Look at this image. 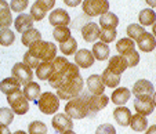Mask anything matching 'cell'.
I'll list each match as a JSON object with an SVG mask.
<instances>
[{
	"label": "cell",
	"instance_id": "obj_52",
	"mask_svg": "<svg viewBox=\"0 0 156 134\" xmlns=\"http://www.w3.org/2000/svg\"><path fill=\"white\" fill-rule=\"evenodd\" d=\"M12 134H27V133H25L24 130H17L15 133H12Z\"/></svg>",
	"mask_w": 156,
	"mask_h": 134
},
{
	"label": "cell",
	"instance_id": "obj_13",
	"mask_svg": "<svg viewBox=\"0 0 156 134\" xmlns=\"http://www.w3.org/2000/svg\"><path fill=\"white\" fill-rule=\"evenodd\" d=\"M94 55L91 51H88L87 48H80L75 53V64L79 68H90L94 64Z\"/></svg>",
	"mask_w": 156,
	"mask_h": 134
},
{
	"label": "cell",
	"instance_id": "obj_7",
	"mask_svg": "<svg viewBox=\"0 0 156 134\" xmlns=\"http://www.w3.org/2000/svg\"><path fill=\"white\" fill-rule=\"evenodd\" d=\"M7 102L12 109V112L17 113V115H25L29 111V101L25 98L24 93L21 90L7 95Z\"/></svg>",
	"mask_w": 156,
	"mask_h": 134
},
{
	"label": "cell",
	"instance_id": "obj_6",
	"mask_svg": "<svg viewBox=\"0 0 156 134\" xmlns=\"http://www.w3.org/2000/svg\"><path fill=\"white\" fill-rule=\"evenodd\" d=\"M83 12L88 17H101L109 11L108 0H83L82 2Z\"/></svg>",
	"mask_w": 156,
	"mask_h": 134
},
{
	"label": "cell",
	"instance_id": "obj_34",
	"mask_svg": "<svg viewBox=\"0 0 156 134\" xmlns=\"http://www.w3.org/2000/svg\"><path fill=\"white\" fill-rule=\"evenodd\" d=\"M53 36L58 43H64V42H66L72 35H71V29H69L68 26H55L54 28Z\"/></svg>",
	"mask_w": 156,
	"mask_h": 134
},
{
	"label": "cell",
	"instance_id": "obj_50",
	"mask_svg": "<svg viewBox=\"0 0 156 134\" xmlns=\"http://www.w3.org/2000/svg\"><path fill=\"white\" fill-rule=\"evenodd\" d=\"M152 35L155 36V39H156V22L152 25Z\"/></svg>",
	"mask_w": 156,
	"mask_h": 134
},
{
	"label": "cell",
	"instance_id": "obj_51",
	"mask_svg": "<svg viewBox=\"0 0 156 134\" xmlns=\"http://www.w3.org/2000/svg\"><path fill=\"white\" fill-rule=\"evenodd\" d=\"M152 100H153V105L156 107V93H153L152 94Z\"/></svg>",
	"mask_w": 156,
	"mask_h": 134
},
{
	"label": "cell",
	"instance_id": "obj_54",
	"mask_svg": "<svg viewBox=\"0 0 156 134\" xmlns=\"http://www.w3.org/2000/svg\"><path fill=\"white\" fill-rule=\"evenodd\" d=\"M32 134H33V133H32Z\"/></svg>",
	"mask_w": 156,
	"mask_h": 134
},
{
	"label": "cell",
	"instance_id": "obj_44",
	"mask_svg": "<svg viewBox=\"0 0 156 134\" xmlns=\"http://www.w3.org/2000/svg\"><path fill=\"white\" fill-rule=\"evenodd\" d=\"M46 14H47V12H44L41 9H39L35 3H33V6L30 7V15H32V18L35 21H41V19L46 17Z\"/></svg>",
	"mask_w": 156,
	"mask_h": 134
},
{
	"label": "cell",
	"instance_id": "obj_3",
	"mask_svg": "<svg viewBox=\"0 0 156 134\" xmlns=\"http://www.w3.org/2000/svg\"><path fill=\"white\" fill-rule=\"evenodd\" d=\"M65 112L71 119H84L86 116H88L90 111H88V105L84 94L69 100L65 105Z\"/></svg>",
	"mask_w": 156,
	"mask_h": 134
},
{
	"label": "cell",
	"instance_id": "obj_16",
	"mask_svg": "<svg viewBox=\"0 0 156 134\" xmlns=\"http://www.w3.org/2000/svg\"><path fill=\"white\" fill-rule=\"evenodd\" d=\"M12 24L11 9L6 0H0V29L10 28Z\"/></svg>",
	"mask_w": 156,
	"mask_h": 134
},
{
	"label": "cell",
	"instance_id": "obj_15",
	"mask_svg": "<svg viewBox=\"0 0 156 134\" xmlns=\"http://www.w3.org/2000/svg\"><path fill=\"white\" fill-rule=\"evenodd\" d=\"M100 26L95 22H88L82 28V36L83 39L88 43H94L97 39H100Z\"/></svg>",
	"mask_w": 156,
	"mask_h": 134
},
{
	"label": "cell",
	"instance_id": "obj_41",
	"mask_svg": "<svg viewBox=\"0 0 156 134\" xmlns=\"http://www.w3.org/2000/svg\"><path fill=\"white\" fill-rule=\"evenodd\" d=\"M28 7V0H11L10 9L14 12H22Z\"/></svg>",
	"mask_w": 156,
	"mask_h": 134
},
{
	"label": "cell",
	"instance_id": "obj_17",
	"mask_svg": "<svg viewBox=\"0 0 156 134\" xmlns=\"http://www.w3.org/2000/svg\"><path fill=\"white\" fill-rule=\"evenodd\" d=\"M33 21H35V19L32 18L30 14L22 12V14H20L17 18H15L14 26H15V29H17V32L24 33V32H27V30H29L33 28Z\"/></svg>",
	"mask_w": 156,
	"mask_h": 134
},
{
	"label": "cell",
	"instance_id": "obj_28",
	"mask_svg": "<svg viewBox=\"0 0 156 134\" xmlns=\"http://www.w3.org/2000/svg\"><path fill=\"white\" fill-rule=\"evenodd\" d=\"M116 50H118L119 55H126V54L136 50V43L130 37H123L116 43Z\"/></svg>",
	"mask_w": 156,
	"mask_h": 134
},
{
	"label": "cell",
	"instance_id": "obj_9",
	"mask_svg": "<svg viewBox=\"0 0 156 134\" xmlns=\"http://www.w3.org/2000/svg\"><path fill=\"white\" fill-rule=\"evenodd\" d=\"M84 97H86V101H87L88 111L90 112H98V111L104 109L109 102V97L105 95L104 93L102 94H91V95H88L87 93H84Z\"/></svg>",
	"mask_w": 156,
	"mask_h": 134
},
{
	"label": "cell",
	"instance_id": "obj_20",
	"mask_svg": "<svg viewBox=\"0 0 156 134\" xmlns=\"http://www.w3.org/2000/svg\"><path fill=\"white\" fill-rule=\"evenodd\" d=\"M87 90L91 94H102L105 91V84L100 75H91L87 79Z\"/></svg>",
	"mask_w": 156,
	"mask_h": 134
},
{
	"label": "cell",
	"instance_id": "obj_11",
	"mask_svg": "<svg viewBox=\"0 0 156 134\" xmlns=\"http://www.w3.org/2000/svg\"><path fill=\"white\" fill-rule=\"evenodd\" d=\"M134 108H136L137 112L144 115V116L151 115L155 109L152 95H137L136 100H134Z\"/></svg>",
	"mask_w": 156,
	"mask_h": 134
},
{
	"label": "cell",
	"instance_id": "obj_43",
	"mask_svg": "<svg viewBox=\"0 0 156 134\" xmlns=\"http://www.w3.org/2000/svg\"><path fill=\"white\" fill-rule=\"evenodd\" d=\"M35 4L41 9L44 12H48L50 10H53V7L55 6V0H36Z\"/></svg>",
	"mask_w": 156,
	"mask_h": 134
},
{
	"label": "cell",
	"instance_id": "obj_24",
	"mask_svg": "<svg viewBox=\"0 0 156 134\" xmlns=\"http://www.w3.org/2000/svg\"><path fill=\"white\" fill-rule=\"evenodd\" d=\"M119 25V18L115 12H105L100 17V26L101 29H116Z\"/></svg>",
	"mask_w": 156,
	"mask_h": 134
},
{
	"label": "cell",
	"instance_id": "obj_8",
	"mask_svg": "<svg viewBox=\"0 0 156 134\" xmlns=\"http://www.w3.org/2000/svg\"><path fill=\"white\" fill-rule=\"evenodd\" d=\"M11 72H12V76L15 79H18L20 83L24 84V86L27 83H29V82H32L33 79V71L24 62H17L12 66Z\"/></svg>",
	"mask_w": 156,
	"mask_h": 134
},
{
	"label": "cell",
	"instance_id": "obj_21",
	"mask_svg": "<svg viewBox=\"0 0 156 134\" xmlns=\"http://www.w3.org/2000/svg\"><path fill=\"white\" fill-rule=\"evenodd\" d=\"M131 112H130L129 108L123 107V105H120V107H118L115 111H113V118H115L116 123H118L119 126H122V127H126V126L130 125V119H131Z\"/></svg>",
	"mask_w": 156,
	"mask_h": 134
},
{
	"label": "cell",
	"instance_id": "obj_10",
	"mask_svg": "<svg viewBox=\"0 0 156 134\" xmlns=\"http://www.w3.org/2000/svg\"><path fill=\"white\" fill-rule=\"evenodd\" d=\"M51 125L58 134H64L69 130H73V122L66 113H55V116L51 120Z\"/></svg>",
	"mask_w": 156,
	"mask_h": 134
},
{
	"label": "cell",
	"instance_id": "obj_4",
	"mask_svg": "<svg viewBox=\"0 0 156 134\" xmlns=\"http://www.w3.org/2000/svg\"><path fill=\"white\" fill-rule=\"evenodd\" d=\"M83 84H84L83 78L80 75H77L76 78L72 79L69 83H66L65 86H62L61 89L57 90V95H58L59 100H66V101H69V100L77 97V95L83 91Z\"/></svg>",
	"mask_w": 156,
	"mask_h": 134
},
{
	"label": "cell",
	"instance_id": "obj_26",
	"mask_svg": "<svg viewBox=\"0 0 156 134\" xmlns=\"http://www.w3.org/2000/svg\"><path fill=\"white\" fill-rule=\"evenodd\" d=\"M93 55L98 61H105L109 57V46L104 42H97L93 46Z\"/></svg>",
	"mask_w": 156,
	"mask_h": 134
},
{
	"label": "cell",
	"instance_id": "obj_5",
	"mask_svg": "<svg viewBox=\"0 0 156 134\" xmlns=\"http://www.w3.org/2000/svg\"><path fill=\"white\" fill-rule=\"evenodd\" d=\"M40 112L46 113V115H53V113L58 112L59 109V98L58 95H55L51 91H44L40 94V97L36 101Z\"/></svg>",
	"mask_w": 156,
	"mask_h": 134
},
{
	"label": "cell",
	"instance_id": "obj_31",
	"mask_svg": "<svg viewBox=\"0 0 156 134\" xmlns=\"http://www.w3.org/2000/svg\"><path fill=\"white\" fill-rule=\"evenodd\" d=\"M37 40H41V33L37 29H35V28L27 30V32H24L21 35V42H22L24 46H27V47H29L32 43L37 42Z\"/></svg>",
	"mask_w": 156,
	"mask_h": 134
},
{
	"label": "cell",
	"instance_id": "obj_49",
	"mask_svg": "<svg viewBox=\"0 0 156 134\" xmlns=\"http://www.w3.org/2000/svg\"><path fill=\"white\" fill-rule=\"evenodd\" d=\"M148 4H149L151 7H153V9H156V0H145Z\"/></svg>",
	"mask_w": 156,
	"mask_h": 134
},
{
	"label": "cell",
	"instance_id": "obj_32",
	"mask_svg": "<svg viewBox=\"0 0 156 134\" xmlns=\"http://www.w3.org/2000/svg\"><path fill=\"white\" fill-rule=\"evenodd\" d=\"M141 26H149L156 22V12L152 9H144L138 15Z\"/></svg>",
	"mask_w": 156,
	"mask_h": 134
},
{
	"label": "cell",
	"instance_id": "obj_53",
	"mask_svg": "<svg viewBox=\"0 0 156 134\" xmlns=\"http://www.w3.org/2000/svg\"><path fill=\"white\" fill-rule=\"evenodd\" d=\"M64 134H76V133H75L73 130H69V131H66V133H64Z\"/></svg>",
	"mask_w": 156,
	"mask_h": 134
},
{
	"label": "cell",
	"instance_id": "obj_36",
	"mask_svg": "<svg viewBox=\"0 0 156 134\" xmlns=\"http://www.w3.org/2000/svg\"><path fill=\"white\" fill-rule=\"evenodd\" d=\"M28 131H29V134H47V126L40 120H35V122L29 123Z\"/></svg>",
	"mask_w": 156,
	"mask_h": 134
},
{
	"label": "cell",
	"instance_id": "obj_1",
	"mask_svg": "<svg viewBox=\"0 0 156 134\" xmlns=\"http://www.w3.org/2000/svg\"><path fill=\"white\" fill-rule=\"evenodd\" d=\"M53 66L54 71L50 79H48V83L55 90L61 89L62 86H65L72 79L76 78L77 75H80L79 66L76 64H71L68 58H65V57H55L53 60Z\"/></svg>",
	"mask_w": 156,
	"mask_h": 134
},
{
	"label": "cell",
	"instance_id": "obj_47",
	"mask_svg": "<svg viewBox=\"0 0 156 134\" xmlns=\"http://www.w3.org/2000/svg\"><path fill=\"white\" fill-rule=\"evenodd\" d=\"M0 134H11L10 133V130H9V126L2 125V123H0Z\"/></svg>",
	"mask_w": 156,
	"mask_h": 134
},
{
	"label": "cell",
	"instance_id": "obj_14",
	"mask_svg": "<svg viewBox=\"0 0 156 134\" xmlns=\"http://www.w3.org/2000/svg\"><path fill=\"white\" fill-rule=\"evenodd\" d=\"M137 46H138V48L141 51H144V53H151V51H153L156 47L155 36L149 32H144L138 39H137Z\"/></svg>",
	"mask_w": 156,
	"mask_h": 134
},
{
	"label": "cell",
	"instance_id": "obj_45",
	"mask_svg": "<svg viewBox=\"0 0 156 134\" xmlns=\"http://www.w3.org/2000/svg\"><path fill=\"white\" fill-rule=\"evenodd\" d=\"M95 134H116V129L112 125L105 123V125L98 126L97 130H95Z\"/></svg>",
	"mask_w": 156,
	"mask_h": 134
},
{
	"label": "cell",
	"instance_id": "obj_37",
	"mask_svg": "<svg viewBox=\"0 0 156 134\" xmlns=\"http://www.w3.org/2000/svg\"><path fill=\"white\" fill-rule=\"evenodd\" d=\"M14 120V112L11 108H0V123L2 125H11Z\"/></svg>",
	"mask_w": 156,
	"mask_h": 134
},
{
	"label": "cell",
	"instance_id": "obj_25",
	"mask_svg": "<svg viewBox=\"0 0 156 134\" xmlns=\"http://www.w3.org/2000/svg\"><path fill=\"white\" fill-rule=\"evenodd\" d=\"M22 93H24L25 98H27L28 101L36 102L41 94V89H40V86H39V83H36V82H29V83L25 84Z\"/></svg>",
	"mask_w": 156,
	"mask_h": 134
},
{
	"label": "cell",
	"instance_id": "obj_19",
	"mask_svg": "<svg viewBox=\"0 0 156 134\" xmlns=\"http://www.w3.org/2000/svg\"><path fill=\"white\" fill-rule=\"evenodd\" d=\"M127 68H129V66H127V61H126V58L122 55L111 57V60H109V62H108V69L116 75H122Z\"/></svg>",
	"mask_w": 156,
	"mask_h": 134
},
{
	"label": "cell",
	"instance_id": "obj_40",
	"mask_svg": "<svg viewBox=\"0 0 156 134\" xmlns=\"http://www.w3.org/2000/svg\"><path fill=\"white\" fill-rule=\"evenodd\" d=\"M126 58L127 61V66H130V68H134V66H137L140 64V54L137 53L136 50L131 51V53L126 54V55H122Z\"/></svg>",
	"mask_w": 156,
	"mask_h": 134
},
{
	"label": "cell",
	"instance_id": "obj_2",
	"mask_svg": "<svg viewBox=\"0 0 156 134\" xmlns=\"http://www.w3.org/2000/svg\"><path fill=\"white\" fill-rule=\"evenodd\" d=\"M29 51L33 57H36L40 62H48L57 57V46L51 42L37 40L29 46Z\"/></svg>",
	"mask_w": 156,
	"mask_h": 134
},
{
	"label": "cell",
	"instance_id": "obj_27",
	"mask_svg": "<svg viewBox=\"0 0 156 134\" xmlns=\"http://www.w3.org/2000/svg\"><path fill=\"white\" fill-rule=\"evenodd\" d=\"M130 127L133 129L134 131H144L148 129V120L147 116L141 115V113H136L133 115L131 119H130Z\"/></svg>",
	"mask_w": 156,
	"mask_h": 134
},
{
	"label": "cell",
	"instance_id": "obj_33",
	"mask_svg": "<svg viewBox=\"0 0 156 134\" xmlns=\"http://www.w3.org/2000/svg\"><path fill=\"white\" fill-rule=\"evenodd\" d=\"M59 50L62 51V54L64 55H72V54H75L77 51V42L75 37H69L66 42L61 43L59 44Z\"/></svg>",
	"mask_w": 156,
	"mask_h": 134
},
{
	"label": "cell",
	"instance_id": "obj_35",
	"mask_svg": "<svg viewBox=\"0 0 156 134\" xmlns=\"http://www.w3.org/2000/svg\"><path fill=\"white\" fill-rule=\"evenodd\" d=\"M15 40V35L10 28H6V29H0V46H11Z\"/></svg>",
	"mask_w": 156,
	"mask_h": 134
},
{
	"label": "cell",
	"instance_id": "obj_12",
	"mask_svg": "<svg viewBox=\"0 0 156 134\" xmlns=\"http://www.w3.org/2000/svg\"><path fill=\"white\" fill-rule=\"evenodd\" d=\"M48 21L50 24L53 25L54 28L55 26H68V24H71V17L64 9H55L50 12L48 15Z\"/></svg>",
	"mask_w": 156,
	"mask_h": 134
},
{
	"label": "cell",
	"instance_id": "obj_18",
	"mask_svg": "<svg viewBox=\"0 0 156 134\" xmlns=\"http://www.w3.org/2000/svg\"><path fill=\"white\" fill-rule=\"evenodd\" d=\"M155 93V87L147 79H140L133 86V94L136 95H152Z\"/></svg>",
	"mask_w": 156,
	"mask_h": 134
},
{
	"label": "cell",
	"instance_id": "obj_23",
	"mask_svg": "<svg viewBox=\"0 0 156 134\" xmlns=\"http://www.w3.org/2000/svg\"><path fill=\"white\" fill-rule=\"evenodd\" d=\"M130 97H131V91L127 87H118L111 95V101L120 107V105H124L129 101Z\"/></svg>",
	"mask_w": 156,
	"mask_h": 134
},
{
	"label": "cell",
	"instance_id": "obj_30",
	"mask_svg": "<svg viewBox=\"0 0 156 134\" xmlns=\"http://www.w3.org/2000/svg\"><path fill=\"white\" fill-rule=\"evenodd\" d=\"M102 82L105 84V87H111V89H115V87L119 86L120 83V75H116L113 72H111L108 68L102 72Z\"/></svg>",
	"mask_w": 156,
	"mask_h": 134
},
{
	"label": "cell",
	"instance_id": "obj_22",
	"mask_svg": "<svg viewBox=\"0 0 156 134\" xmlns=\"http://www.w3.org/2000/svg\"><path fill=\"white\" fill-rule=\"evenodd\" d=\"M21 90V83L18 79H15L14 76L12 78H6L0 82V91L6 95H10L12 93Z\"/></svg>",
	"mask_w": 156,
	"mask_h": 134
},
{
	"label": "cell",
	"instance_id": "obj_39",
	"mask_svg": "<svg viewBox=\"0 0 156 134\" xmlns=\"http://www.w3.org/2000/svg\"><path fill=\"white\" fill-rule=\"evenodd\" d=\"M116 29H101L100 32V40L104 43H111L116 39Z\"/></svg>",
	"mask_w": 156,
	"mask_h": 134
},
{
	"label": "cell",
	"instance_id": "obj_29",
	"mask_svg": "<svg viewBox=\"0 0 156 134\" xmlns=\"http://www.w3.org/2000/svg\"><path fill=\"white\" fill-rule=\"evenodd\" d=\"M54 66H53V61H48V62H41L40 65L36 68V76H37L40 80H48L50 76L53 75Z\"/></svg>",
	"mask_w": 156,
	"mask_h": 134
},
{
	"label": "cell",
	"instance_id": "obj_38",
	"mask_svg": "<svg viewBox=\"0 0 156 134\" xmlns=\"http://www.w3.org/2000/svg\"><path fill=\"white\" fill-rule=\"evenodd\" d=\"M144 32H145L144 26H141L138 24H130L127 26V35H129V37L131 40H137Z\"/></svg>",
	"mask_w": 156,
	"mask_h": 134
},
{
	"label": "cell",
	"instance_id": "obj_48",
	"mask_svg": "<svg viewBox=\"0 0 156 134\" xmlns=\"http://www.w3.org/2000/svg\"><path fill=\"white\" fill-rule=\"evenodd\" d=\"M145 134H156V125H152L149 129L147 130V133Z\"/></svg>",
	"mask_w": 156,
	"mask_h": 134
},
{
	"label": "cell",
	"instance_id": "obj_46",
	"mask_svg": "<svg viewBox=\"0 0 156 134\" xmlns=\"http://www.w3.org/2000/svg\"><path fill=\"white\" fill-rule=\"evenodd\" d=\"M83 0H64V3L69 7H77L80 3H82Z\"/></svg>",
	"mask_w": 156,
	"mask_h": 134
},
{
	"label": "cell",
	"instance_id": "obj_42",
	"mask_svg": "<svg viewBox=\"0 0 156 134\" xmlns=\"http://www.w3.org/2000/svg\"><path fill=\"white\" fill-rule=\"evenodd\" d=\"M24 64H27L30 69H33V68H37L41 62L37 60V58H36V57H33L29 51H27V53L24 54Z\"/></svg>",
	"mask_w": 156,
	"mask_h": 134
}]
</instances>
